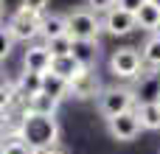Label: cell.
Listing matches in <instances>:
<instances>
[{"mask_svg":"<svg viewBox=\"0 0 160 154\" xmlns=\"http://www.w3.org/2000/svg\"><path fill=\"white\" fill-rule=\"evenodd\" d=\"M17 140H22L28 146V152H42L48 146H56L59 140V123L53 115H31V112H22L20 123L14 126V135Z\"/></svg>","mask_w":160,"mask_h":154,"instance_id":"6da1fadb","label":"cell"},{"mask_svg":"<svg viewBox=\"0 0 160 154\" xmlns=\"http://www.w3.org/2000/svg\"><path fill=\"white\" fill-rule=\"evenodd\" d=\"M65 22H68V36L70 39H84V42H98V34H101V22L98 17L90 11V8H73L70 14H65Z\"/></svg>","mask_w":160,"mask_h":154,"instance_id":"7a4b0ae2","label":"cell"},{"mask_svg":"<svg viewBox=\"0 0 160 154\" xmlns=\"http://www.w3.org/2000/svg\"><path fill=\"white\" fill-rule=\"evenodd\" d=\"M96 98H98V112L104 118H112V115H121V112L135 109V93L127 90V87H107Z\"/></svg>","mask_w":160,"mask_h":154,"instance_id":"3957f363","label":"cell"},{"mask_svg":"<svg viewBox=\"0 0 160 154\" xmlns=\"http://www.w3.org/2000/svg\"><path fill=\"white\" fill-rule=\"evenodd\" d=\"M39 17L42 14H34V11H28V8H17L11 17H8V25H6V31L11 34V39L17 42H28V39H34L37 34H39Z\"/></svg>","mask_w":160,"mask_h":154,"instance_id":"277c9868","label":"cell"},{"mask_svg":"<svg viewBox=\"0 0 160 154\" xmlns=\"http://www.w3.org/2000/svg\"><path fill=\"white\" fill-rule=\"evenodd\" d=\"M141 65L143 62H141L138 48H118L110 56V70L118 79H135V76H141Z\"/></svg>","mask_w":160,"mask_h":154,"instance_id":"5b68a950","label":"cell"},{"mask_svg":"<svg viewBox=\"0 0 160 154\" xmlns=\"http://www.w3.org/2000/svg\"><path fill=\"white\" fill-rule=\"evenodd\" d=\"M107 129H110V135H112L115 140H121V143H127V140H135V137L141 135V123H138V115H135V109L107 118Z\"/></svg>","mask_w":160,"mask_h":154,"instance_id":"8992f818","label":"cell"},{"mask_svg":"<svg viewBox=\"0 0 160 154\" xmlns=\"http://www.w3.org/2000/svg\"><path fill=\"white\" fill-rule=\"evenodd\" d=\"M98 93H101V81H98V76L93 70H82L68 81V95H73L79 101H90Z\"/></svg>","mask_w":160,"mask_h":154,"instance_id":"52a82bcc","label":"cell"},{"mask_svg":"<svg viewBox=\"0 0 160 154\" xmlns=\"http://www.w3.org/2000/svg\"><path fill=\"white\" fill-rule=\"evenodd\" d=\"M101 28H107L112 36H127V34H132L138 25H135V14H129V11H124V8H110V11H104V25Z\"/></svg>","mask_w":160,"mask_h":154,"instance_id":"ba28073f","label":"cell"},{"mask_svg":"<svg viewBox=\"0 0 160 154\" xmlns=\"http://www.w3.org/2000/svg\"><path fill=\"white\" fill-rule=\"evenodd\" d=\"M48 65H51V53H48L45 45H31L22 56V67L28 73H45Z\"/></svg>","mask_w":160,"mask_h":154,"instance_id":"9c48e42d","label":"cell"},{"mask_svg":"<svg viewBox=\"0 0 160 154\" xmlns=\"http://www.w3.org/2000/svg\"><path fill=\"white\" fill-rule=\"evenodd\" d=\"M135 115H138L141 129H149V132H158L160 129V107H158V101L135 104Z\"/></svg>","mask_w":160,"mask_h":154,"instance_id":"30bf717a","label":"cell"},{"mask_svg":"<svg viewBox=\"0 0 160 154\" xmlns=\"http://www.w3.org/2000/svg\"><path fill=\"white\" fill-rule=\"evenodd\" d=\"M84 67L68 53V56H51V65H48V73H53V76H59V79H65V81H70L76 73H82Z\"/></svg>","mask_w":160,"mask_h":154,"instance_id":"8fae6325","label":"cell"},{"mask_svg":"<svg viewBox=\"0 0 160 154\" xmlns=\"http://www.w3.org/2000/svg\"><path fill=\"white\" fill-rule=\"evenodd\" d=\"M70 56H73L84 70H90V67H93V62H96V56H98V42L73 39V45H70Z\"/></svg>","mask_w":160,"mask_h":154,"instance_id":"7c38bea8","label":"cell"},{"mask_svg":"<svg viewBox=\"0 0 160 154\" xmlns=\"http://www.w3.org/2000/svg\"><path fill=\"white\" fill-rule=\"evenodd\" d=\"M39 34L45 39H56V36H65L68 34V22H65V14H42L39 17Z\"/></svg>","mask_w":160,"mask_h":154,"instance_id":"4fadbf2b","label":"cell"},{"mask_svg":"<svg viewBox=\"0 0 160 154\" xmlns=\"http://www.w3.org/2000/svg\"><path fill=\"white\" fill-rule=\"evenodd\" d=\"M59 109V101L45 95V93H37V95H28L25 98V109L22 112H31V115H53Z\"/></svg>","mask_w":160,"mask_h":154,"instance_id":"5bb4252c","label":"cell"},{"mask_svg":"<svg viewBox=\"0 0 160 154\" xmlns=\"http://www.w3.org/2000/svg\"><path fill=\"white\" fill-rule=\"evenodd\" d=\"M158 22H160V8H158V6H152V3L146 0V3L135 11V25L143 28V31H152V34H155Z\"/></svg>","mask_w":160,"mask_h":154,"instance_id":"9a60e30c","label":"cell"},{"mask_svg":"<svg viewBox=\"0 0 160 154\" xmlns=\"http://www.w3.org/2000/svg\"><path fill=\"white\" fill-rule=\"evenodd\" d=\"M39 93H45V95L62 101V98H68V81L45 70V73H42V90H39Z\"/></svg>","mask_w":160,"mask_h":154,"instance_id":"2e32d148","label":"cell"},{"mask_svg":"<svg viewBox=\"0 0 160 154\" xmlns=\"http://www.w3.org/2000/svg\"><path fill=\"white\" fill-rule=\"evenodd\" d=\"M14 90H17V95H25V98H28V95H37V93L42 90V73H28V70H25Z\"/></svg>","mask_w":160,"mask_h":154,"instance_id":"e0dca14e","label":"cell"},{"mask_svg":"<svg viewBox=\"0 0 160 154\" xmlns=\"http://www.w3.org/2000/svg\"><path fill=\"white\" fill-rule=\"evenodd\" d=\"M141 62L149 65V67H160V36L158 34H152V36L143 42V48H141Z\"/></svg>","mask_w":160,"mask_h":154,"instance_id":"ac0fdd59","label":"cell"},{"mask_svg":"<svg viewBox=\"0 0 160 154\" xmlns=\"http://www.w3.org/2000/svg\"><path fill=\"white\" fill-rule=\"evenodd\" d=\"M70 45H73V39L68 34L65 36H56V39H45V48H48L51 56H68L70 53Z\"/></svg>","mask_w":160,"mask_h":154,"instance_id":"d6986e66","label":"cell"},{"mask_svg":"<svg viewBox=\"0 0 160 154\" xmlns=\"http://www.w3.org/2000/svg\"><path fill=\"white\" fill-rule=\"evenodd\" d=\"M11 48H14V39H11V34L6 31V25H3V28H0V62H3V59H8Z\"/></svg>","mask_w":160,"mask_h":154,"instance_id":"ffe728a7","label":"cell"},{"mask_svg":"<svg viewBox=\"0 0 160 154\" xmlns=\"http://www.w3.org/2000/svg\"><path fill=\"white\" fill-rule=\"evenodd\" d=\"M3 154H31V152H28V146H25L22 140H17V137H8V140L3 143Z\"/></svg>","mask_w":160,"mask_h":154,"instance_id":"44dd1931","label":"cell"},{"mask_svg":"<svg viewBox=\"0 0 160 154\" xmlns=\"http://www.w3.org/2000/svg\"><path fill=\"white\" fill-rule=\"evenodd\" d=\"M14 98H17V90H14V84H11V87H6V90H0V112H6V109L14 104Z\"/></svg>","mask_w":160,"mask_h":154,"instance_id":"7402d4cb","label":"cell"},{"mask_svg":"<svg viewBox=\"0 0 160 154\" xmlns=\"http://www.w3.org/2000/svg\"><path fill=\"white\" fill-rule=\"evenodd\" d=\"M115 6V0H84V8H90L93 14H98V11H110Z\"/></svg>","mask_w":160,"mask_h":154,"instance_id":"603a6c76","label":"cell"},{"mask_svg":"<svg viewBox=\"0 0 160 154\" xmlns=\"http://www.w3.org/2000/svg\"><path fill=\"white\" fill-rule=\"evenodd\" d=\"M20 8H28V11H34V14H45L48 0H22V6H20Z\"/></svg>","mask_w":160,"mask_h":154,"instance_id":"cb8c5ba5","label":"cell"},{"mask_svg":"<svg viewBox=\"0 0 160 154\" xmlns=\"http://www.w3.org/2000/svg\"><path fill=\"white\" fill-rule=\"evenodd\" d=\"M143 3H146V0H115V8H124V11H129V14H135Z\"/></svg>","mask_w":160,"mask_h":154,"instance_id":"d4e9b609","label":"cell"},{"mask_svg":"<svg viewBox=\"0 0 160 154\" xmlns=\"http://www.w3.org/2000/svg\"><path fill=\"white\" fill-rule=\"evenodd\" d=\"M34 154H68V152H65V149L56 143V146H48V149H42V152H34Z\"/></svg>","mask_w":160,"mask_h":154,"instance_id":"484cf974","label":"cell"},{"mask_svg":"<svg viewBox=\"0 0 160 154\" xmlns=\"http://www.w3.org/2000/svg\"><path fill=\"white\" fill-rule=\"evenodd\" d=\"M6 87H11V79L6 73H0V90H6Z\"/></svg>","mask_w":160,"mask_h":154,"instance_id":"4316f807","label":"cell"},{"mask_svg":"<svg viewBox=\"0 0 160 154\" xmlns=\"http://www.w3.org/2000/svg\"><path fill=\"white\" fill-rule=\"evenodd\" d=\"M149 3H152V6H158V8H160V0H149Z\"/></svg>","mask_w":160,"mask_h":154,"instance_id":"83f0119b","label":"cell"},{"mask_svg":"<svg viewBox=\"0 0 160 154\" xmlns=\"http://www.w3.org/2000/svg\"><path fill=\"white\" fill-rule=\"evenodd\" d=\"M155 34H158V36H160V22H158V28H155Z\"/></svg>","mask_w":160,"mask_h":154,"instance_id":"f1b7e54d","label":"cell"},{"mask_svg":"<svg viewBox=\"0 0 160 154\" xmlns=\"http://www.w3.org/2000/svg\"><path fill=\"white\" fill-rule=\"evenodd\" d=\"M0 17H3V0H0Z\"/></svg>","mask_w":160,"mask_h":154,"instance_id":"f546056e","label":"cell"},{"mask_svg":"<svg viewBox=\"0 0 160 154\" xmlns=\"http://www.w3.org/2000/svg\"><path fill=\"white\" fill-rule=\"evenodd\" d=\"M0 154H3V140H0Z\"/></svg>","mask_w":160,"mask_h":154,"instance_id":"4dcf8cb0","label":"cell"},{"mask_svg":"<svg viewBox=\"0 0 160 154\" xmlns=\"http://www.w3.org/2000/svg\"><path fill=\"white\" fill-rule=\"evenodd\" d=\"M158 107H160V98H158Z\"/></svg>","mask_w":160,"mask_h":154,"instance_id":"1f68e13d","label":"cell"}]
</instances>
